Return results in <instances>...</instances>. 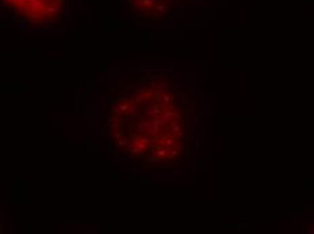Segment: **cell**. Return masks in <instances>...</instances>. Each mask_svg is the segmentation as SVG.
Listing matches in <instances>:
<instances>
[{"mask_svg": "<svg viewBox=\"0 0 314 234\" xmlns=\"http://www.w3.org/2000/svg\"><path fill=\"white\" fill-rule=\"evenodd\" d=\"M16 14L35 23H46L62 11V0H4Z\"/></svg>", "mask_w": 314, "mask_h": 234, "instance_id": "1", "label": "cell"}]
</instances>
